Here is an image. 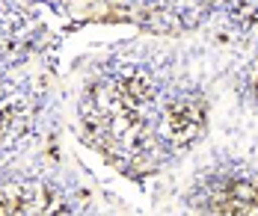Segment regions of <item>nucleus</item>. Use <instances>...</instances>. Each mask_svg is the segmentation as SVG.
Segmentation results:
<instances>
[{
    "label": "nucleus",
    "mask_w": 258,
    "mask_h": 216,
    "mask_svg": "<svg viewBox=\"0 0 258 216\" xmlns=\"http://www.w3.org/2000/svg\"><path fill=\"white\" fill-rule=\"evenodd\" d=\"M255 95H258V65H255Z\"/></svg>",
    "instance_id": "nucleus-4"
},
{
    "label": "nucleus",
    "mask_w": 258,
    "mask_h": 216,
    "mask_svg": "<svg viewBox=\"0 0 258 216\" xmlns=\"http://www.w3.org/2000/svg\"><path fill=\"white\" fill-rule=\"evenodd\" d=\"M0 216H66V204L42 184H0Z\"/></svg>",
    "instance_id": "nucleus-1"
},
{
    "label": "nucleus",
    "mask_w": 258,
    "mask_h": 216,
    "mask_svg": "<svg viewBox=\"0 0 258 216\" xmlns=\"http://www.w3.org/2000/svg\"><path fill=\"white\" fill-rule=\"evenodd\" d=\"M208 107L199 95H181L163 110V134L172 145H193L205 134Z\"/></svg>",
    "instance_id": "nucleus-2"
},
{
    "label": "nucleus",
    "mask_w": 258,
    "mask_h": 216,
    "mask_svg": "<svg viewBox=\"0 0 258 216\" xmlns=\"http://www.w3.org/2000/svg\"><path fill=\"white\" fill-rule=\"evenodd\" d=\"M205 201L214 216H258V184L249 178H220Z\"/></svg>",
    "instance_id": "nucleus-3"
}]
</instances>
